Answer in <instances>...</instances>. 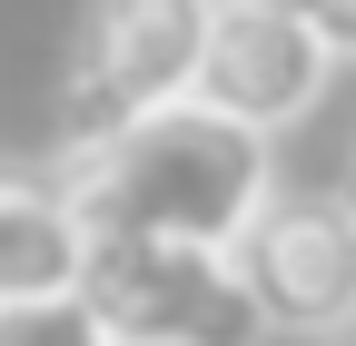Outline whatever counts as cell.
Returning a JSON list of instances; mask_svg holds the SVG:
<instances>
[{"instance_id": "6da1fadb", "label": "cell", "mask_w": 356, "mask_h": 346, "mask_svg": "<svg viewBox=\"0 0 356 346\" xmlns=\"http://www.w3.org/2000/svg\"><path fill=\"white\" fill-rule=\"evenodd\" d=\"M60 188L89 218V238H178V247H248V228L277 198L267 129H238L228 109L178 99L139 129L60 158Z\"/></svg>"}, {"instance_id": "7a4b0ae2", "label": "cell", "mask_w": 356, "mask_h": 346, "mask_svg": "<svg viewBox=\"0 0 356 346\" xmlns=\"http://www.w3.org/2000/svg\"><path fill=\"white\" fill-rule=\"evenodd\" d=\"M208 20L218 0H89V20L70 40L60 69V158L139 129L149 109L198 99V60H208Z\"/></svg>"}, {"instance_id": "3957f363", "label": "cell", "mask_w": 356, "mask_h": 346, "mask_svg": "<svg viewBox=\"0 0 356 346\" xmlns=\"http://www.w3.org/2000/svg\"><path fill=\"white\" fill-rule=\"evenodd\" d=\"M79 307L109 327V346H267L277 336L238 247H178V238H99Z\"/></svg>"}, {"instance_id": "277c9868", "label": "cell", "mask_w": 356, "mask_h": 346, "mask_svg": "<svg viewBox=\"0 0 356 346\" xmlns=\"http://www.w3.org/2000/svg\"><path fill=\"white\" fill-rule=\"evenodd\" d=\"M238 267L277 336H356V198H337V188L267 198Z\"/></svg>"}, {"instance_id": "5b68a950", "label": "cell", "mask_w": 356, "mask_h": 346, "mask_svg": "<svg viewBox=\"0 0 356 346\" xmlns=\"http://www.w3.org/2000/svg\"><path fill=\"white\" fill-rule=\"evenodd\" d=\"M327 40L307 30L287 0H218V20H208V60H198V99L208 109H228L238 129H297L307 109L327 99Z\"/></svg>"}, {"instance_id": "8992f818", "label": "cell", "mask_w": 356, "mask_h": 346, "mask_svg": "<svg viewBox=\"0 0 356 346\" xmlns=\"http://www.w3.org/2000/svg\"><path fill=\"white\" fill-rule=\"evenodd\" d=\"M89 218L70 208L60 179H0V307H40V297H79L89 277Z\"/></svg>"}, {"instance_id": "52a82bcc", "label": "cell", "mask_w": 356, "mask_h": 346, "mask_svg": "<svg viewBox=\"0 0 356 346\" xmlns=\"http://www.w3.org/2000/svg\"><path fill=\"white\" fill-rule=\"evenodd\" d=\"M0 346H109V327L79 297H40V307H0Z\"/></svg>"}, {"instance_id": "ba28073f", "label": "cell", "mask_w": 356, "mask_h": 346, "mask_svg": "<svg viewBox=\"0 0 356 346\" xmlns=\"http://www.w3.org/2000/svg\"><path fill=\"white\" fill-rule=\"evenodd\" d=\"M287 10L327 40V60H356V0H287Z\"/></svg>"}, {"instance_id": "9c48e42d", "label": "cell", "mask_w": 356, "mask_h": 346, "mask_svg": "<svg viewBox=\"0 0 356 346\" xmlns=\"http://www.w3.org/2000/svg\"><path fill=\"white\" fill-rule=\"evenodd\" d=\"M346 198H356V158H346Z\"/></svg>"}]
</instances>
